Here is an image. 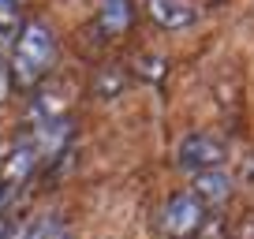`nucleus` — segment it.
Segmentation results:
<instances>
[{
	"label": "nucleus",
	"mask_w": 254,
	"mask_h": 239,
	"mask_svg": "<svg viewBox=\"0 0 254 239\" xmlns=\"http://www.w3.org/2000/svg\"><path fill=\"white\" fill-rule=\"evenodd\" d=\"M202 221H206V206H202L190 191L172 194L168 206H165V213H161V228H165L168 236H176V239H190L202 228Z\"/></svg>",
	"instance_id": "obj_4"
},
{
	"label": "nucleus",
	"mask_w": 254,
	"mask_h": 239,
	"mask_svg": "<svg viewBox=\"0 0 254 239\" xmlns=\"http://www.w3.org/2000/svg\"><path fill=\"white\" fill-rule=\"evenodd\" d=\"M224 157H228L224 142H221V138H213V135H206V131L187 135L180 142V150H176V165H180L183 172H190V176H202V172L221 168Z\"/></svg>",
	"instance_id": "obj_2"
},
{
	"label": "nucleus",
	"mask_w": 254,
	"mask_h": 239,
	"mask_svg": "<svg viewBox=\"0 0 254 239\" xmlns=\"http://www.w3.org/2000/svg\"><path fill=\"white\" fill-rule=\"evenodd\" d=\"M38 161H41V146L38 142H15L4 157H0V194H4V202L34 176Z\"/></svg>",
	"instance_id": "obj_3"
},
{
	"label": "nucleus",
	"mask_w": 254,
	"mask_h": 239,
	"mask_svg": "<svg viewBox=\"0 0 254 239\" xmlns=\"http://www.w3.org/2000/svg\"><path fill=\"white\" fill-rule=\"evenodd\" d=\"M190 194H194L202 206H221V202L232 194V179L221 172V168H213V172H202V176H194V187H190Z\"/></svg>",
	"instance_id": "obj_8"
},
{
	"label": "nucleus",
	"mask_w": 254,
	"mask_h": 239,
	"mask_svg": "<svg viewBox=\"0 0 254 239\" xmlns=\"http://www.w3.org/2000/svg\"><path fill=\"white\" fill-rule=\"evenodd\" d=\"M131 19H135L131 0H105L101 11H97V30L105 38H120L124 30H131Z\"/></svg>",
	"instance_id": "obj_6"
},
{
	"label": "nucleus",
	"mask_w": 254,
	"mask_h": 239,
	"mask_svg": "<svg viewBox=\"0 0 254 239\" xmlns=\"http://www.w3.org/2000/svg\"><path fill=\"white\" fill-rule=\"evenodd\" d=\"M146 8H150L153 23L168 26V30H180V26L194 23V8L187 0H146Z\"/></svg>",
	"instance_id": "obj_7"
},
{
	"label": "nucleus",
	"mask_w": 254,
	"mask_h": 239,
	"mask_svg": "<svg viewBox=\"0 0 254 239\" xmlns=\"http://www.w3.org/2000/svg\"><path fill=\"white\" fill-rule=\"evenodd\" d=\"M64 112H67V94L60 86H45L34 97V120L41 127H53V123H64Z\"/></svg>",
	"instance_id": "obj_5"
},
{
	"label": "nucleus",
	"mask_w": 254,
	"mask_h": 239,
	"mask_svg": "<svg viewBox=\"0 0 254 239\" xmlns=\"http://www.w3.org/2000/svg\"><path fill=\"white\" fill-rule=\"evenodd\" d=\"M19 26H23V11H19V0H0V41L15 38Z\"/></svg>",
	"instance_id": "obj_9"
},
{
	"label": "nucleus",
	"mask_w": 254,
	"mask_h": 239,
	"mask_svg": "<svg viewBox=\"0 0 254 239\" xmlns=\"http://www.w3.org/2000/svg\"><path fill=\"white\" fill-rule=\"evenodd\" d=\"M0 206H4V194H0Z\"/></svg>",
	"instance_id": "obj_10"
},
{
	"label": "nucleus",
	"mask_w": 254,
	"mask_h": 239,
	"mask_svg": "<svg viewBox=\"0 0 254 239\" xmlns=\"http://www.w3.org/2000/svg\"><path fill=\"white\" fill-rule=\"evenodd\" d=\"M53 56H56V34L49 30L41 19H30V23L19 26L15 34V45H11V82L19 90H34L41 86V79L49 75L53 67Z\"/></svg>",
	"instance_id": "obj_1"
}]
</instances>
